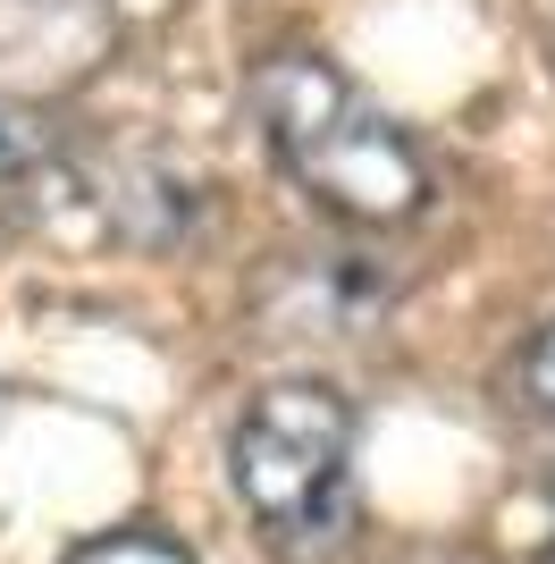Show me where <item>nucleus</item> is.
Returning <instances> with one entry per match:
<instances>
[{"label": "nucleus", "instance_id": "obj_1", "mask_svg": "<svg viewBox=\"0 0 555 564\" xmlns=\"http://www.w3.org/2000/svg\"><path fill=\"white\" fill-rule=\"evenodd\" d=\"M253 118L270 161L320 203L337 228H404L429 203V152L395 127L346 68L312 51H278L253 68Z\"/></svg>", "mask_w": 555, "mask_h": 564}, {"label": "nucleus", "instance_id": "obj_2", "mask_svg": "<svg viewBox=\"0 0 555 564\" xmlns=\"http://www.w3.org/2000/svg\"><path fill=\"white\" fill-rule=\"evenodd\" d=\"M244 514L286 547L328 540L353 514V404L320 379H278L244 404L228 438Z\"/></svg>", "mask_w": 555, "mask_h": 564}, {"label": "nucleus", "instance_id": "obj_3", "mask_svg": "<svg viewBox=\"0 0 555 564\" xmlns=\"http://www.w3.org/2000/svg\"><path fill=\"white\" fill-rule=\"evenodd\" d=\"M68 564H185L168 540H143V531H127V540H92L85 556H68Z\"/></svg>", "mask_w": 555, "mask_h": 564}, {"label": "nucleus", "instance_id": "obj_4", "mask_svg": "<svg viewBox=\"0 0 555 564\" xmlns=\"http://www.w3.org/2000/svg\"><path fill=\"white\" fill-rule=\"evenodd\" d=\"M522 379H531V404L555 422V321L531 337V354H522Z\"/></svg>", "mask_w": 555, "mask_h": 564}, {"label": "nucleus", "instance_id": "obj_5", "mask_svg": "<svg viewBox=\"0 0 555 564\" xmlns=\"http://www.w3.org/2000/svg\"><path fill=\"white\" fill-rule=\"evenodd\" d=\"M538 564H555V497H547V547H538Z\"/></svg>", "mask_w": 555, "mask_h": 564}]
</instances>
